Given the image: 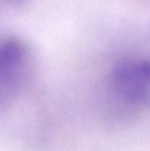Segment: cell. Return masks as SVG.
Listing matches in <instances>:
<instances>
[{
    "label": "cell",
    "instance_id": "obj_2",
    "mask_svg": "<svg viewBox=\"0 0 150 151\" xmlns=\"http://www.w3.org/2000/svg\"><path fill=\"white\" fill-rule=\"evenodd\" d=\"M36 68L30 42L22 36H0V109L12 104L28 86Z\"/></svg>",
    "mask_w": 150,
    "mask_h": 151
},
{
    "label": "cell",
    "instance_id": "obj_3",
    "mask_svg": "<svg viewBox=\"0 0 150 151\" xmlns=\"http://www.w3.org/2000/svg\"><path fill=\"white\" fill-rule=\"evenodd\" d=\"M33 0H0V8L5 10H22L27 8Z\"/></svg>",
    "mask_w": 150,
    "mask_h": 151
},
{
    "label": "cell",
    "instance_id": "obj_1",
    "mask_svg": "<svg viewBox=\"0 0 150 151\" xmlns=\"http://www.w3.org/2000/svg\"><path fill=\"white\" fill-rule=\"evenodd\" d=\"M106 111L119 122L150 113V57L130 56L118 60L106 78Z\"/></svg>",
    "mask_w": 150,
    "mask_h": 151
}]
</instances>
